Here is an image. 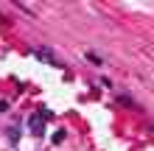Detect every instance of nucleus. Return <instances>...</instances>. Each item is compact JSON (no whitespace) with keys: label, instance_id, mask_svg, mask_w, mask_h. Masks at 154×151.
Listing matches in <instances>:
<instances>
[{"label":"nucleus","instance_id":"obj_2","mask_svg":"<svg viewBox=\"0 0 154 151\" xmlns=\"http://www.w3.org/2000/svg\"><path fill=\"white\" fill-rule=\"evenodd\" d=\"M62 140H65V129H59V131H53V146H59Z\"/></svg>","mask_w":154,"mask_h":151},{"label":"nucleus","instance_id":"obj_1","mask_svg":"<svg viewBox=\"0 0 154 151\" xmlns=\"http://www.w3.org/2000/svg\"><path fill=\"white\" fill-rule=\"evenodd\" d=\"M45 118H48V112L42 115H31V120H28V126H31V134L34 137H42V131H45Z\"/></svg>","mask_w":154,"mask_h":151}]
</instances>
